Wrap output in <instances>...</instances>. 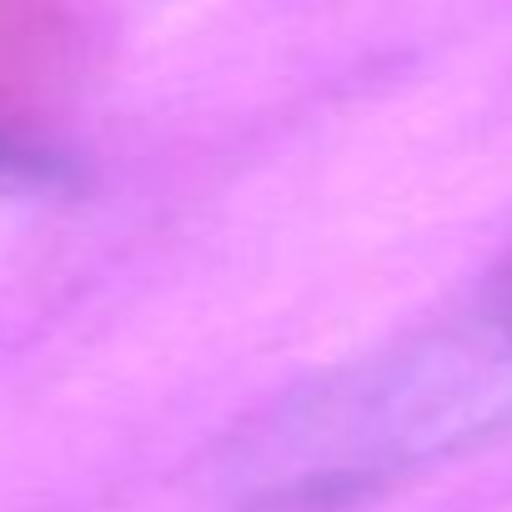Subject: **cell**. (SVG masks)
Here are the masks:
<instances>
[{"label":"cell","instance_id":"cell-1","mask_svg":"<svg viewBox=\"0 0 512 512\" xmlns=\"http://www.w3.org/2000/svg\"><path fill=\"white\" fill-rule=\"evenodd\" d=\"M487 322L507 337V347H512V267L502 272V282H497V292H492V312H487Z\"/></svg>","mask_w":512,"mask_h":512}]
</instances>
